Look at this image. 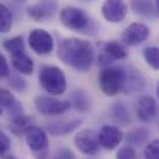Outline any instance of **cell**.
I'll use <instances>...</instances> for the list:
<instances>
[{"mask_svg": "<svg viewBox=\"0 0 159 159\" xmlns=\"http://www.w3.org/2000/svg\"><path fill=\"white\" fill-rule=\"evenodd\" d=\"M16 102L14 94L10 90L0 88V109H10Z\"/></svg>", "mask_w": 159, "mask_h": 159, "instance_id": "cell-25", "label": "cell"}, {"mask_svg": "<svg viewBox=\"0 0 159 159\" xmlns=\"http://www.w3.org/2000/svg\"><path fill=\"white\" fill-rule=\"evenodd\" d=\"M35 106L37 111L42 115L47 116H57L70 109L69 100H57L54 98L40 95L35 99Z\"/></svg>", "mask_w": 159, "mask_h": 159, "instance_id": "cell-6", "label": "cell"}, {"mask_svg": "<svg viewBox=\"0 0 159 159\" xmlns=\"http://www.w3.org/2000/svg\"><path fill=\"white\" fill-rule=\"evenodd\" d=\"M136 114L139 121L151 122L157 115V102L149 95H143L138 98L136 102Z\"/></svg>", "mask_w": 159, "mask_h": 159, "instance_id": "cell-14", "label": "cell"}, {"mask_svg": "<svg viewBox=\"0 0 159 159\" xmlns=\"http://www.w3.org/2000/svg\"><path fill=\"white\" fill-rule=\"evenodd\" d=\"M57 11L56 0H40L39 2L27 7V14L37 22H43L51 19Z\"/></svg>", "mask_w": 159, "mask_h": 159, "instance_id": "cell-13", "label": "cell"}, {"mask_svg": "<svg viewBox=\"0 0 159 159\" xmlns=\"http://www.w3.org/2000/svg\"><path fill=\"white\" fill-rule=\"evenodd\" d=\"M26 143L31 149L32 154L37 159H46L48 156L49 141L46 132L39 126H31L25 133Z\"/></svg>", "mask_w": 159, "mask_h": 159, "instance_id": "cell-4", "label": "cell"}, {"mask_svg": "<svg viewBox=\"0 0 159 159\" xmlns=\"http://www.w3.org/2000/svg\"><path fill=\"white\" fill-rule=\"evenodd\" d=\"M99 138V144L100 147L107 149V151H114L115 148L119 147V144L123 139V133L116 126L111 125H105L101 127L100 132L98 133Z\"/></svg>", "mask_w": 159, "mask_h": 159, "instance_id": "cell-11", "label": "cell"}, {"mask_svg": "<svg viewBox=\"0 0 159 159\" xmlns=\"http://www.w3.org/2000/svg\"><path fill=\"white\" fill-rule=\"evenodd\" d=\"M156 1V11L159 14V0H154Z\"/></svg>", "mask_w": 159, "mask_h": 159, "instance_id": "cell-33", "label": "cell"}, {"mask_svg": "<svg viewBox=\"0 0 159 159\" xmlns=\"http://www.w3.org/2000/svg\"><path fill=\"white\" fill-rule=\"evenodd\" d=\"M131 9L136 14L146 17H152L157 14L149 0H131Z\"/></svg>", "mask_w": 159, "mask_h": 159, "instance_id": "cell-20", "label": "cell"}, {"mask_svg": "<svg viewBox=\"0 0 159 159\" xmlns=\"http://www.w3.org/2000/svg\"><path fill=\"white\" fill-rule=\"evenodd\" d=\"M31 126H34V117L32 116L24 115V114L12 117L11 121H10V123H9L10 131L15 136H22V134H25Z\"/></svg>", "mask_w": 159, "mask_h": 159, "instance_id": "cell-17", "label": "cell"}, {"mask_svg": "<svg viewBox=\"0 0 159 159\" xmlns=\"http://www.w3.org/2000/svg\"><path fill=\"white\" fill-rule=\"evenodd\" d=\"M1 158H2V159H16L14 156H9V154H4Z\"/></svg>", "mask_w": 159, "mask_h": 159, "instance_id": "cell-32", "label": "cell"}, {"mask_svg": "<svg viewBox=\"0 0 159 159\" xmlns=\"http://www.w3.org/2000/svg\"><path fill=\"white\" fill-rule=\"evenodd\" d=\"M94 47L89 41L69 37L61 41L58 46V58L75 70L85 73L94 62Z\"/></svg>", "mask_w": 159, "mask_h": 159, "instance_id": "cell-1", "label": "cell"}, {"mask_svg": "<svg viewBox=\"0 0 159 159\" xmlns=\"http://www.w3.org/2000/svg\"><path fill=\"white\" fill-rule=\"evenodd\" d=\"M10 147H11V142H10L9 136L0 129V157L6 154L7 151L10 149Z\"/></svg>", "mask_w": 159, "mask_h": 159, "instance_id": "cell-29", "label": "cell"}, {"mask_svg": "<svg viewBox=\"0 0 159 159\" xmlns=\"http://www.w3.org/2000/svg\"><path fill=\"white\" fill-rule=\"evenodd\" d=\"M157 93H158V96H159V83H158V88H157Z\"/></svg>", "mask_w": 159, "mask_h": 159, "instance_id": "cell-34", "label": "cell"}, {"mask_svg": "<svg viewBox=\"0 0 159 159\" xmlns=\"http://www.w3.org/2000/svg\"><path fill=\"white\" fill-rule=\"evenodd\" d=\"M144 59L149 67L159 70V47H148L143 52Z\"/></svg>", "mask_w": 159, "mask_h": 159, "instance_id": "cell-24", "label": "cell"}, {"mask_svg": "<svg viewBox=\"0 0 159 159\" xmlns=\"http://www.w3.org/2000/svg\"><path fill=\"white\" fill-rule=\"evenodd\" d=\"M149 29L138 22L131 24L121 35V41L127 46H137L149 37Z\"/></svg>", "mask_w": 159, "mask_h": 159, "instance_id": "cell-12", "label": "cell"}, {"mask_svg": "<svg viewBox=\"0 0 159 159\" xmlns=\"http://www.w3.org/2000/svg\"><path fill=\"white\" fill-rule=\"evenodd\" d=\"M2 47H4L10 54L25 52V43H24V40H22V36H15V37H12V39L6 40L2 43Z\"/></svg>", "mask_w": 159, "mask_h": 159, "instance_id": "cell-23", "label": "cell"}, {"mask_svg": "<svg viewBox=\"0 0 159 159\" xmlns=\"http://www.w3.org/2000/svg\"><path fill=\"white\" fill-rule=\"evenodd\" d=\"M11 64H12V67H14L17 72H20L21 74L30 75V74L34 73V68H35L34 61H32L31 57L27 56L25 52L11 54Z\"/></svg>", "mask_w": 159, "mask_h": 159, "instance_id": "cell-15", "label": "cell"}, {"mask_svg": "<svg viewBox=\"0 0 159 159\" xmlns=\"http://www.w3.org/2000/svg\"><path fill=\"white\" fill-rule=\"evenodd\" d=\"M1 114H2V109H0V115H1Z\"/></svg>", "mask_w": 159, "mask_h": 159, "instance_id": "cell-35", "label": "cell"}, {"mask_svg": "<svg viewBox=\"0 0 159 159\" xmlns=\"http://www.w3.org/2000/svg\"><path fill=\"white\" fill-rule=\"evenodd\" d=\"M52 159H75V156L69 148H61L56 152Z\"/></svg>", "mask_w": 159, "mask_h": 159, "instance_id": "cell-30", "label": "cell"}, {"mask_svg": "<svg viewBox=\"0 0 159 159\" xmlns=\"http://www.w3.org/2000/svg\"><path fill=\"white\" fill-rule=\"evenodd\" d=\"M12 26V14L7 6L0 4V34H6Z\"/></svg>", "mask_w": 159, "mask_h": 159, "instance_id": "cell-22", "label": "cell"}, {"mask_svg": "<svg viewBox=\"0 0 159 159\" xmlns=\"http://www.w3.org/2000/svg\"><path fill=\"white\" fill-rule=\"evenodd\" d=\"M69 101H70V106H73L77 111L80 112H85L90 109V99L86 95V93L83 90H75L72 94V99Z\"/></svg>", "mask_w": 159, "mask_h": 159, "instance_id": "cell-19", "label": "cell"}, {"mask_svg": "<svg viewBox=\"0 0 159 159\" xmlns=\"http://www.w3.org/2000/svg\"><path fill=\"white\" fill-rule=\"evenodd\" d=\"M144 159H159V139L148 143L144 149Z\"/></svg>", "mask_w": 159, "mask_h": 159, "instance_id": "cell-26", "label": "cell"}, {"mask_svg": "<svg viewBox=\"0 0 159 159\" xmlns=\"http://www.w3.org/2000/svg\"><path fill=\"white\" fill-rule=\"evenodd\" d=\"M126 69L121 67H105L99 74V86L107 96H115L123 89Z\"/></svg>", "mask_w": 159, "mask_h": 159, "instance_id": "cell-3", "label": "cell"}, {"mask_svg": "<svg viewBox=\"0 0 159 159\" xmlns=\"http://www.w3.org/2000/svg\"><path fill=\"white\" fill-rule=\"evenodd\" d=\"M80 125H81V120L75 119L51 123L47 126V128H48V132L53 136H64V134H68V133L73 132L74 129H77Z\"/></svg>", "mask_w": 159, "mask_h": 159, "instance_id": "cell-16", "label": "cell"}, {"mask_svg": "<svg viewBox=\"0 0 159 159\" xmlns=\"http://www.w3.org/2000/svg\"><path fill=\"white\" fill-rule=\"evenodd\" d=\"M59 19L66 27L74 31H83L90 24V19L85 14V11L74 6L63 7L59 12Z\"/></svg>", "mask_w": 159, "mask_h": 159, "instance_id": "cell-5", "label": "cell"}, {"mask_svg": "<svg viewBox=\"0 0 159 159\" xmlns=\"http://www.w3.org/2000/svg\"><path fill=\"white\" fill-rule=\"evenodd\" d=\"M116 159H137V153L131 146H123L119 149Z\"/></svg>", "mask_w": 159, "mask_h": 159, "instance_id": "cell-27", "label": "cell"}, {"mask_svg": "<svg viewBox=\"0 0 159 159\" xmlns=\"http://www.w3.org/2000/svg\"><path fill=\"white\" fill-rule=\"evenodd\" d=\"M9 84L16 91H24L26 89V81L19 75H12L9 80Z\"/></svg>", "mask_w": 159, "mask_h": 159, "instance_id": "cell-28", "label": "cell"}, {"mask_svg": "<svg viewBox=\"0 0 159 159\" xmlns=\"http://www.w3.org/2000/svg\"><path fill=\"white\" fill-rule=\"evenodd\" d=\"M111 119L120 125H128L129 123L131 116H129L127 106L123 102L117 101L111 106Z\"/></svg>", "mask_w": 159, "mask_h": 159, "instance_id": "cell-18", "label": "cell"}, {"mask_svg": "<svg viewBox=\"0 0 159 159\" xmlns=\"http://www.w3.org/2000/svg\"><path fill=\"white\" fill-rule=\"evenodd\" d=\"M40 83L43 90L49 95H62L67 89V79L63 70L56 66H44L41 68Z\"/></svg>", "mask_w": 159, "mask_h": 159, "instance_id": "cell-2", "label": "cell"}, {"mask_svg": "<svg viewBox=\"0 0 159 159\" xmlns=\"http://www.w3.org/2000/svg\"><path fill=\"white\" fill-rule=\"evenodd\" d=\"M148 137H149V132L146 128H136L127 133L126 139L132 146H141L148 139Z\"/></svg>", "mask_w": 159, "mask_h": 159, "instance_id": "cell-21", "label": "cell"}, {"mask_svg": "<svg viewBox=\"0 0 159 159\" xmlns=\"http://www.w3.org/2000/svg\"><path fill=\"white\" fill-rule=\"evenodd\" d=\"M29 44L30 48L37 53V54H48L53 51L54 47V41L53 37L49 32H47L46 30L42 29H36L34 31H31L30 36H29Z\"/></svg>", "mask_w": 159, "mask_h": 159, "instance_id": "cell-7", "label": "cell"}, {"mask_svg": "<svg viewBox=\"0 0 159 159\" xmlns=\"http://www.w3.org/2000/svg\"><path fill=\"white\" fill-rule=\"evenodd\" d=\"M101 14L106 21L119 24L127 15V5L123 0H105L101 6Z\"/></svg>", "mask_w": 159, "mask_h": 159, "instance_id": "cell-9", "label": "cell"}, {"mask_svg": "<svg viewBox=\"0 0 159 159\" xmlns=\"http://www.w3.org/2000/svg\"><path fill=\"white\" fill-rule=\"evenodd\" d=\"M75 147L79 149V152L86 156H95L100 151L99 138L98 133L93 129H83L75 136L74 139Z\"/></svg>", "mask_w": 159, "mask_h": 159, "instance_id": "cell-8", "label": "cell"}, {"mask_svg": "<svg viewBox=\"0 0 159 159\" xmlns=\"http://www.w3.org/2000/svg\"><path fill=\"white\" fill-rule=\"evenodd\" d=\"M9 74H10V68H9L7 61H6V58L0 53V78L9 77Z\"/></svg>", "mask_w": 159, "mask_h": 159, "instance_id": "cell-31", "label": "cell"}, {"mask_svg": "<svg viewBox=\"0 0 159 159\" xmlns=\"http://www.w3.org/2000/svg\"><path fill=\"white\" fill-rule=\"evenodd\" d=\"M128 53L126 48L117 41H107L104 44L102 52L99 56V64L101 67H109V64L114 61H120L127 58Z\"/></svg>", "mask_w": 159, "mask_h": 159, "instance_id": "cell-10", "label": "cell"}]
</instances>
